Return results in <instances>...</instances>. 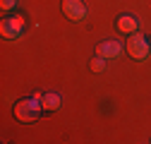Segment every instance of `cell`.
<instances>
[{
    "instance_id": "9c48e42d",
    "label": "cell",
    "mask_w": 151,
    "mask_h": 144,
    "mask_svg": "<svg viewBox=\"0 0 151 144\" xmlns=\"http://www.w3.org/2000/svg\"><path fill=\"white\" fill-rule=\"evenodd\" d=\"M14 5H17V0H0V7L3 10H14Z\"/></svg>"
},
{
    "instance_id": "7a4b0ae2",
    "label": "cell",
    "mask_w": 151,
    "mask_h": 144,
    "mask_svg": "<svg viewBox=\"0 0 151 144\" xmlns=\"http://www.w3.org/2000/svg\"><path fill=\"white\" fill-rule=\"evenodd\" d=\"M127 53H129V58H134V60H146L151 55V41H149V36H144L139 31L129 34Z\"/></svg>"
},
{
    "instance_id": "8992f818",
    "label": "cell",
    "mask_w": 151,
    "mask_h": 144,
    "mask_svg": "<svg viewBox=\"0 0 151 144\" xmlns=\"http://www.w3.org/2000/svg\"><path fill=\"white\" fill-rule=\"evenodd\" d=\"M118 29L129 36V34H134V31L139 29V19H137L134 14H120V17H118Z\"/></svg>"
},
{
    "instance_id": "52a82bcc",
    "label": "cell",
    "mask_w": 151,
    "mask_h": 144,
    "mask_svg": "<svg viewBox=\"0 0 151 144\" xmlns=\"http://www.w3.org/2000/svg\"><path fill=\"white\" fill-rule=\"evenodd\" d=\"M41 103H43L46 111H58V108H60V96L58 94H43Z\"/></svg>"
},
{
    "instance_id": "6da1fadb",
    "label": "cell",
    "mask_w": 151,
    "mask_h": 144,
    "mask_svg": "<svg viewBox=\"0 0 151 144\" xmlns=\"http://www.w3.org/2000/svg\"><path fill=\"white\" fill-rule=\"evenodd\" d=\"M41 99H43L41 94H36L34 99H22V101H17V103H14V118L22 120V122H34L36 118H39V111L43 108Z\"/></svg>"
},
{
    "instance_id": "277c9868",
    "label": "cell",
    "mask_w": 151,
    "mask_h": 144,
    "mask_svg": "<svg viewBox=\"0 0 151 144\" xmlns=\"http://www.w3.org/2000/svg\"><path fill=\"white\" fill-rule=\"evenodd\" d=\"M63 14L72 22H79L86 17V5L82 0H63Z\"/></svg>"
},
{
    "instance_id": "3957f363",
    "label": "cell",
    "mask_w": 151,
    "mask_h": 144,
    "mask_svg": "<svg viewBox=\"0 0 151 144\" xmlns=\"http://www.w3.org/2000/svg\"><path fill=\"white\" fill-rule=\"evenodd\" d=\"M22 31H24V19L22 17H5L0 22V34L5 39H19Z\"/></svg>"
},
{
    "instance_id": "5b68a950",
    "label": "cell",
    "mask_w": 151,
    "mask_h": 144,
    "mask_svg": "<svg viewBox=\"0 0 151 144\" xmlns=\"http://www.w3.org/2000/svg\"><path fill=\"white\" fill-rule=\"evenodd\" d=\"M99 55L106 58V60H115V58H120V55H122V43H120V41H113V39L101 41V43H99Z\"/></svg>"
},
{
    "instance_id": "ba28073f",
    "label": "cell",
    "mask_w": 151,
    "mask_h": 144,
    "mask_svg": "<svg viewBox=\"0 0 151 144\" xmlns=\"http://www.w3.org/2000/svg\"><path fill=\"white\" fill-rule=\"evenodd\" d=\"M106 70V58H101V55H96L91 60V72H103Z\"/></svg>"
}]
</instances>
